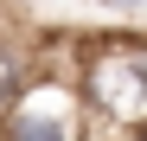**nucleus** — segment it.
Here are the masks:
<instances>
[{"instance_id": "nucleus-2", "label": "nucleus", "mask_w": 147, "mask_h": 141, "mask_svg": "<svg viewBox=\"0 0 147 141\" xmlns=\"http://www.w3.org/2000/svg\"><path fill=\"white\" fill-rule=\"evenodd\" d=\"M90 109L70 77H26L0 103V141H83Z\"/></svg>"}, {"instance_id": "nucleus-1", "label": "nucleus", "mask_w": 147, "mask_h": 141, "mask_svg": "<svg viewBox=\"0 0 147 141\" xmlns=\"http://www.w3.org/2000/svg\"><path fill=\"white\" fill-rule=\"evenodd\" d=\"M77 96L102 128L147 122V39H83Z\"/></svg>"}, {"instance_id": "nucleus-4", "label": "nucleus", "mask_w": 147, "mask_h": 141, "mask_svg": "<svg viewBox=\"0 0 147 141\" xmlns=\"http://www.w3.org/2000/svg\"><path fill=\"white\" fill-rule=\"evenodd\" d=\"M96 7H147V0H96Z\"/></svg>"}, {"instance_id": "nucleus-3", "label": "nucleus", "mask_w": 147, "mask_h": 141, "mask_svg": "<svg viewBox=\"0 0 147 141\" xmlns=\"http://www.w3.org/2000/svg\"><path fill=\"white\" fill-rule=\"evenodd\" d=\"M19 83H26V52H19L7 32H0V103H7Z\"/></svg>"}]
</instances>
